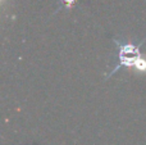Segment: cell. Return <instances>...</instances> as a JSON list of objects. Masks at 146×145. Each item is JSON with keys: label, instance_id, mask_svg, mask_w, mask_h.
I'll return each mask as SVG.
<instances>
[{"label": "cell", "instance_id": "cell-1", "mask_svg": "<svg viewBox=\"0 0 146 145\" xmlns=\"http://www.w3.org/2000/svg\"><path fill=\"white\" fill-rule=\"evenodd\" d=\"M113 41L117 44V46H118L119 63H118V66L108 74L106 78H109V77H111L114 73H117L118 69L131 68V67H133L140 73H146V57L142 55L141 50H140V48L144 45V43L146 41V39L142 40L140 44H137V45H135V44H132V43H122V41L117 40V39H114Z\"/></svg>", "mask_w": 146, "mask_h": 145}, {"label": "cell", "instance_id": "cell-2", "mask_svg": "<svg viewBox=\"0 0 146 145\" xmlns=\"http://www.w3.org/2000/svg\"><path fill=\"white\" fill-rule=\"evenodd\" d=\"M76 1L77 0H60V4L63 8H66V9H72L73 7H74Z\"/></svg>", "mask_w": 146, "mask_h": 145}]
</instances>
